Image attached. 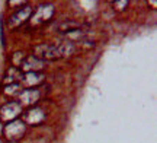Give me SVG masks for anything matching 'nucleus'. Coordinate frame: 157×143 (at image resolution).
Segmentation results:
<instances>
[{
	"label": "nucleus",
	"instance_id": "nucleus-7",
	"mask_svg": "<svg viewBox=\"0 0 157 143\" xmlns=\"http://www.w3.org/2000/svg\"><path fill=\"white\" fill-rule=\"evenodd\" d=\"M39 98H41V92L38 88H26V89H22L19 93V104L21 107L22 105L32 107L39 101Z\"/></svg>",
	"mask_w": 157,
	"mask_h": 143
},
{
	"label": "nucleus",
	"instance_id": "nucleus-4",
	"mask_svg": "<svg viewBox=\"0 0 157 143\" xmlns=\"http://www.w3.org/2000/svg\"><path fill=\"white\" fill-rule=\"evenodd\" d=\"M45 120V111L39 107H29L22 115V121L25 124L31 126H38Z\"/></svg>",
	"mask_w": 157,
	"mask_h": 143
},
{
	"label": "nucleus",
	"instance_id": "nucleus-8",
	"mask_svg": "<svg viewBox=\"0 0 157 143\" xmlns=\"http://www.w3.org/2000/svg\"><path fill=\"white\" fill-rule=\"evenodd\" d=\"M44 67H45V62L38 57H35V56H26L23 58V62L21 63V66H19V69L25 70L26 73H29V72H41Z\"/></svg>",
	"mask_w": 157,
	"mask_h": 143
},
{
	"label": "nucleus",
	"instance_id": "nucleus-14",
	"mask_svg": "<svg viewBox=\"0 0 157 143\" xmlns=\"http://www.w3.org/2000/svg\"><path fill=\"white\" fill-rule=\"evenodd\" d=\"M128 0H124V2H113V7L117 9V10H124L125 9V6H128Z\"/></svg>",
	"mask_w": 157,
	"mask_h": 143
},
{
	"label": "nucleus",
	"instance_id": "nucleus-13",
	"mask_svg": "<svg viewBox=\"0 0 157 143\" xmlns=\"http://www.w3.org/2000/svg\"><path fill=\"white\" fill-rule=\"evenodd\" d=\"M25 57H26V56H25L22 51H16V53H15V56H13V58H12V60H13V64H15V67H19Z\"/></svg>",
	"mask_w": 157,
	"mask_h": 143
},
{
	"label": "nucleus",
	"instance_id": "nucleus-11",
	"mask_svg": "<svg viewBox=\"0 0 157 143\" xmlns=\"http://www.w3.org/2000/svg\"><path fill=\"white\" fill-rule=\"evenodd\" d=\"M80 31V25L77 22H73V21H70V22H64L60 26V32H68V34H73V32H77Z\"/></svg>",
	"mask_w": 157,
	"mask_h": 143
},
{
	"label": "nucleus",
	"instance_id": "nucleus-10",
	"mask_svg": "<svg viewBox=\"0 0 157 143\" xmlns=\"http://www.w3.org/2000/svg\"><path fill=\"white\" fill-rule=\"evenodd\" d=\"M44 79L45 76L41 72H29V73L23 74V83L26 86H31V88L41 85L44 82Z\"/></svg>",
	"mask_w": 157,
	"mask_h": 143
},
{
	"label": "nucleus",
	"instance_id": "nucleus-2",
	"mask_svg": "<svg viewBox=\"0 0 157 143\" xmlns=\"http://www.w3.org/2000/svg\"><path fill=\"white\" fill-rule=\"evenodd\" d=\"M54 15V6L52 5H39L38 9L32 12L31 15V23L32 25H42L48 22Z\"/></svg>",
	"mask_w": 157,
	"mask_h": 143
},
{
	"label": "nucleus",
	"instance_id": "nucleus-1",
	"mask_svg": "<svg viewBox=\"0 0 157 143\" xmlns=\"http://www.w3.org/2000/svg\"><path fill=\"white\" fill-rule=\"evenodd\" d=\"M26 132V124L22 120H13L10 123H6L3 127V134L9 142H17L23 137Z\"/></svg>",
	"mask_w": 157,
	"mask_h": 143
},
{
	"label": "nucleus",
	"instance_id": "nucleus-6",
	"mask_svg": "<svg viewBox=\"0 0 157 143\" xmlns=\"http://www.w3.org/2000/svg\"><path fill=\"white\" fill-rule=\"evenodd\" d=\"M32 12H34L32 6H29V5L22 6L21 9H17V10L9 18V26H10V28H16V26H19V25L25 23L26 21L31 19Z\"/></svg>",
	"mask_w": 157,
	"mask_h": 143
},
{
	"label": "nucleus",
	"instance_id": "nucleus-5",
	"mask_svg": "<svg viewBox=\"0 0 157 143\" xmlns=\"http://www.w3.org/2000/svg\"><path fill=\"white\" fill-rule=\"evenodd\" d=\"M35 57L41 58V60H56V58H60L61 54L58 51V47L56 44H42V46H38L35 48Z\"/></svg>",
	"mask_w": 157,
	"mask_h": 143
},
{
	"label": "nucleus",
	"instance_id": "nucleus-9",
	"mask_svg": "<svg viewBox=\"0 0 157 143\" xmlns=\"http://www.w3.org/2000/svg\"><path fill=\"white\" fill-rule=\"evenodd\" d=\"M22 77H23L22 70L19 69V67L12 66V67H9V69L6 70L5 77H3V82H5V85H10V83H19V82L22 80Z\"/></svg>",
	"mask_w": 157,
	"mask_h": 143
},
{
	"label": "nucleus",
	"instance_id": "nucleus-3",
	"mask_svg": "<svg viewBox=\"0 0 157 143\" xmlns=\"http://www.w3.org/2000/svg\"><path fill=\"white\" fill-rule=\"evenodd\" d=\"M21 113H22L21 104L16 102V101H10V102L5 104V105L0 108V121L10 123V121L15 120Z\"/></svg>",
	"mask_w": 157,
	"mask_h": 143
},
{
	"label": "nucleus",
	"instance_id": "nucleus-15",
	"mask_svg": "<svg viewBox=\"0 0 157 143\" xmlns=\"http://www.w3.org/2000/svg\"><path fill=\"white\" fill-rule=\"evenodd\" d=\"M0 132H3V127H2V124H0Z\"/></svg>",
	"mask_w": 157,
	"mask_h": 143
},
{
	"label": "nucleus",
	"instance_id": "nucleus-12",
	"mask_svg": "<svg viewBox=\"0 0 157 143\" xmlns=\"http://www.w3.org/2000/svg\"><path fill=\"white\" fill-rule=\"evenodd\" d=\"M21 91H22L21 83H10V85H5V88H3V92H5L6 95H10V97L19 95Z\"/></svg>",
	"mask_w": 157,
	"mask_h": 143
},
{
	"label": "nucleus",
	"instance_id": "nucleus-16",
	"mask_svg": "<svg viewBox=\"0 0 157 143\" xmlns=\"http://www.w3.org/2000/svg\"><path fill=\"white\" fill-rule=\"evenodd\" d=\"M0 143H3V142H2V140H0Z\"/></svg>",
	"mask_w": 157,
	"mask_h": 143
}]
</instances>
